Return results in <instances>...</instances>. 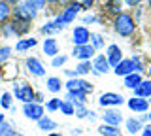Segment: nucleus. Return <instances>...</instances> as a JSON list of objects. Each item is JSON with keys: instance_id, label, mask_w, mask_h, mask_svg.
I'll use <instances>...</instances> for the list:
<instances>
[{"instance_id": "f257e3e1", "label": "nucleus", "mask_w": 151, "mask_h": 136, "mask_svg": "<svg viewBox=\"0 0 151 136\" xmlns=\"http://www.w3.org/2000/svg\"><path fill=\"white\" fill-rule=\"evenodd\" d=\"M81 10H83V6H81L79 2H70L68 6L64 8V12L53 21V23H55V27H57L59 30H60V29H64L68 23H72V21L76 19V15H78V13L81 12Z\"/></svg>"}, {"instance_id": "f03ea898", "label": "nucleus", "mask_w": 151, "mask_h": 136, "mask_svg": "<svg viewBox=\"0 0 151 136\" xmlns=\"http://www.w3.org/2000/svg\"><path fill=\"white\" fill-rule=\"evenodd\" d=\"M113 29H115V32L121 34V36H130L132 32H134V29H136L132 15L130 13H119V15H115Z\"/></svg>"}, {"instance_id": "7ed1b4c3", "label": "nucleus", "mask_w": 151, "mask_h": 136, "mask_svg": "<svg viewBox=\"0 0 151 136\" xmlns=\"http://www.w3.org/2000/svg\"><path fill=\"white\" fill-rule=\"evenodd\" d=\"M13 93H15V98H19V100L25 102V104H28V102H34V98H36L32 87L28 85V83H25V81L13 83Z\"/></svg>"}, {"instance_id": "20e7f679", "label": "nucleus", "mask_w": 151, "mask_h": 136, "mask_svg": "<svg viewBox=\"0 0 151 136\" xmlns=\"http://www.w3.org/2000/svg\"><path fill=\"white\" fill-rule=\"evenodd\" d=\"M23 114L30 121H40L44 117V106L38 104V102H28V104L23 106Z\"/></svg>"}, {"instance_id": "39448f33", "label": "nucleus", "mask_w": 151, "mask_h": 136, "mask_svg": "<svg viewBox=\"0 0 151 136\" xmlns=\"http://www.w3.org/2000/svg\"><path fill=\"white\" fill-rule=\"evenodd\" d=\"M66 87H68V93H85V95H89V93H93V85L89 81H85V79H70V81H66Z\"/></svg>"}, {"instance_id": "423d86ee", "label": "nucleus", "mask_w": 151, "mask_h": 136, "mask_svg": "<svg viewBox=\"0 0 151 136\" xmlns=\"http://www.w3.org/2000/svg\"><path fill=\"white\" fill-rule=\"evenodd\" d=\"M89 40H91V32L85 29V27H76L74 32H72L74 45H85V44H89Z\"/></svg>"}, {"instance_id": "0eeeda50", "label": "nucleus", "mask_w": 151, "mask_h": 136, "mask_svg": "<svg viewBox=\"0 0 151 136\" xmlns=\"http://www.w3.org/2000/svg\"><path fill=\"white\" fill-rule=\"evenodd\" d=\"M13 13H15V19H23V21H30L36 17V10L28 8L27 4H17Z\"/></svg>"}, {"instance_id": "6e6552de", "label": "nucleus", "mask_w": 151, "mask_h": 136, "mask_svg": "<svg viewBox=\"0 0 151 136\" xmlns=\"http://www.w3.org/2000/svg\"><path fill=\"white\" fill-rule=\"evenodd\" d=\"M25 64H27V70L32 74V76H36V78L45 76V68L42 66V63H40L36 57H28V59L25 60Z\"/></svg>"}, {"instance_id": "1a4fd4ad", "label": "nucleus", "mask_w": 151, "mask_h": 136, "mask_svg": "<svg viewBox=\"0 0 151 136\" xmlns=\"http://www.w3.org/2000/svg\"><path fill=\"white\" fill-rule=\"evenodd\" d=\"M123 102H125V98L121 95H117V93H104L100 96V100H98V104L100 106H121Z\"/></svg>"}, {"instance_id": "9d476101", "label": "nucleus", "mask_w": 151, "mask_h": 136, "mask_svg": "<svg viewBox=\"0 0 151 136\" xmlns=\"http://www.w3.org/2000/svg\"><path fill=\"white\" fill-rule=\"evenodd\" d=\"M106 59H108V63H110V66H117V64L123 60V53H121L119 45L111 44L110 47H108V51H106Z\"/></svg>"}, {"instance_id": "9b49d317", "label": "nucleus", "mask_w": 151, "mask_h": 136, "mask_svg": "<svg viewBox=\"0 0 151 136\" xmlns=\"http://www.w3.org/2000/svg\"><path fill=\"white\" fill-rule=\"evenodd\" d=\"M94 55V47L91 44H85V45H76L74 47V57L79 60H89Z\"/></svg>"}, {"instance_id": "f8f14e48", "label": "nucleus", "mask_w": 151, "mask_h": 136, "mask_svg": "<svg viewBox=\"0 0 151 136\" xmlns=\"http://www.w3.org/2000/svg\"><path fill=\"white\" fill-rule=\"evenodd\" d=\"M102 121H104L106 125L119 127L121 121H123V115H121V112H117V110H106V114L102 115Z\"/></svg>"}, {"instance_id": "ddd939ff", "label": "nucleus", "mask_w": 151, "mask_h": 136, "mask_svg": "<svg viewBox=\"0 0 151 136\" xmlns=\"http://www.w3.org/2000/svg\"><path fill=\"white\" fill-rule=\"evenodd\" d=\"M9 27H12V30H13L15 36H21V34H25V32H28L30 21H23V19H15V17H13V21H9Z\"/></svg>"}, {"instance_id": "4468645a", "label": "nucleus", "mask_w": 151, "mask_h": 136, "mask_svg": "<svg viewBox=\"0 0 151 136\" xmlns=\"http://www.w3.org/2000/svg\"><path fill=\"white\" fill-rule=\"evenodd\" d=\"M132 72H136L132 59H123L121 63L115 66V74H117V76H129V74H132Z\"/></svg>"}, {"instance_id": "2eb2a0df", "label": "nucleus", "mask_w": 151, "mask_h": 136, "mask_svg": "<svg viewBox=\"0 0 151 136\" xmlns=\"http://www.w3.org/2000/svg\"><path fill=\"white\" fill-rule=\"evenodd\" d=\"M129 108L132 112H138V114H144V112H147V100L145 98H140V96H134V98H130L129 100Z\"/></svg>"}, {"instance_id": "dca6fc26", "label": "nucleus", "mask_w": 151, "mask_h": 136, "mask_svg": "<svg viewBox=\"0 0 151 136\" xmlns=\"http://www.w3.org/2000/svg\"><path fill=\"white\" fill-rule=\"evenodd\" d=\"M93 68H94L96 74H106L108 70H110V63H108L106 55H98V57L94 59V63H93Z\"/></svg>"}, {"instance_id": "f3484780", "label": "nucleus", "mask_w": 151, "mask_h": 136, "mask_svg": "<svg viewBox=\"0 0 151 136\" xmlns=\"http://www.w3.org/2000/svg\"><path fill=\"white\" fill-rule=\"evenodd\" d=\"M44 53L47 55V57H57V53H59V45H57L55 38H45V42H44Z\"/></svg>"}, {"instance_id": "a211bd4d", "label": "nucleus", "mask_w": 151, "mask_h": 136, "mask_svg": "<svg viewBox=\"0 0 151 136\" xmlns=\"http://www.w3.org/2000/svg\"><path fill=\"white\" fill-rule=\"evenodd\" d=\"M134 96L149 98L151 96V81H144V79H142V83L134 89Z\"/></svg>"}, {"instance_id": "6ab92c4d", "label": "nucleus", "mask_w": 151, "mask_h": 136, "mask_svg": "<svg viewBox=\"0 0 151 136\" xmlns=\"http://www.w3.org/2000/svg\"><path fill=\"white\" fill-rule=\"evenodd\" d=\"M142 83V76L138 72H132L129 74V76H125V87H129V89H136Z\"/></svg>"}, {"instance_id": "aec40b11", "label": "nucleus", "mask_w": 151, "mask_h": 136, "mask_svg": "<svg viewBox=\"0 0 151 136\" xmlns=\"http://www.w3.org/2000/svg\"><path fill=\"white\" fill-rule=\"evenodd\" d=\"M38 129L40 130H47V132H51L53 129H57V123L51 117H47V115H44L40 121H38Z\"/></svg>"}, {"instance_id": "412c9836", "label": "nucleus", "mask_w": 151, "mask_h": 136, "mask_svg": "<svg viewBox=\"0 0 151 136\" xmlns=\"http://www.w3.org/2000/svg\"><path fill=\"white\" fill-rule=\"evenodd\" d=\"M98 132L102 136H121V130L117 129V127H111V125H106V123L98 129Z\"/></svg>"}, {"instance_id": "4be33fe9", "label": "nucleus", "mask_w": 151, "mask_h": 136, "mask_svg": "<svg viewBox=\"0 0 151 136\" xmlns=\"http://www.w3.org/2000/svg\"><path fill=\"white\" fill-rule=\"evenodd\" d=\"M34 45H36V40L34 38H23V40H19L17 44H15V49L17 51H25V49L34 47Z\"/></svg>"}, {"instance_id": "5701e85b", "label": "nucleus", "mask_w": 151, "mask_h": 136, "mask_svg": "<svg viewBox=\"0 0 151 136\" xmlns=\"http://www.w3.org/2000/svg\"><path fill=\"white\" fill-rule=\"evenodd\" d=\"M72 104H74V115H78L79 119H85L89 115V110L85 108V104H81V102H72Z\"/></svg>"}, {"instance_id": "b1692460", "label": "nucleus", "mask_w": 151, "mask_h": 136, "mask_svg": "<svg viewBox=\"0 0 151 136\" xmlns=\"http://www.w3.org/2000/svg\"><path fill=\"white\" fill-rule=\"evenodd\" d=\"M9 12H12L9 4L6 2V0H0V23H6V21H8Z\"/></svg>"}, {"instance_id": "393cba45", "label": "nucleus", "mask_w": 151, "mask_h": 136, "mask_svg": "<svg viewBox=\"0 0 151 136\" xmlns=\"http://www.w3.org/2000/svg\"><path fill=\"white\" fill-rule=\"evenodd\" d=\"M66 100H68V102H81V104H85V102H87V95H85V93H68Z\"/></svg>"}, {"instance_id": "a878e982", "label": "nucleus", "mask_w": 151, "mask_h": 136, "mask_svg": "<svg viewBox=\"0 0 151 136\" xmlns=\"http://www.w3.org/2000/svg\"><path fill=\"white\" fill-rule=\"evenodd\" d=\"M127 129L130 134H136L138 130H142V121L140 119H129L127 121Z\"/></svg>"}, {"instance_id": "bb28decb", "label": "nucleus", "mask_w": 151, "mask_h": 136, "mask_svg": "<svg viewBox=\"0 0 151 136\" xmlns=\"http://www.w3.org/2000/svg\"><path fill=\"white\" fill-rule=\"evenodd\" d=\"M0 136H17V132H15V129H13L12 125L4 121V123L0 125Z\"/></svg>"}, {"instance_id": "cd10ccee", "label": "nucleus", "mask_w": 151, "mask_h": 136, "mask_svg": "<svg viewBox=\"0 0 151 136\" xmlns=\"http://www.w3.org/2000/svg\"><path fill=\"white\" fill-rule=\"evenodd\" d=\"M60 85H63V83H60L59 78H49V79H47V89H49L51 93H59Z\"/></svg>"}, {"instance_id": "c85d7f7f", "label": "nucleus", "mask_w": 151, "mask_h": 136, "mask_svg": "<svg viewBox=\"0 0 151 136\" xmlns=\"http://www.w3.org/2000/svg\"><path fill=\"white\" fill-rule=\"evenodd\" d=\"M59 110L63 112L64 115H74V104H72V102H68V100H60Z\"/></svg>"}, {"instance_id": "c756f323", "label": "nucleus", "mask_w": 151, "mask_h": 136, "mask_svg": "<svg viewBox=\"0 0 151 136\" xmlns=\"http://www.w3.org/2000/svg\"><path fill=\"white\" fill-rule=\"evenodd\" d=\"M91 63H89V60H81V63H79V66L76 68V76H78V74H89L91 72Z\"/></svg>"}, {"instance_id": "7c9ffc66", "label": "nucleus", "mask_w": 151, "mask_h": 136, "mask_svg": "<svg viewBox=\"0 0 151 136\" xmlns=\"http://www.w3.org/2000/svg\"><path fill=\"white\" fill-rule=\"evenodd\" d=\"M25 4H27L28 8H32V10L38 12V10H42V8L45 6V0H27Z\"/></svg>"}, {"instance_id": "2f4dec72", "label": "nucleus", "mask_w": 151, "mask_h": 136, "mask_svg": "<svg viewBox=\"0 0 151 136\" xmlns=\"http://www.w3.org/2000/svg\"><path fill=\"white\" fill-rule=\"evenodd\" d=\"M91 45H93L94 49H100L102 45H104L102 36H100V34H91Z\"/></svg>"}, {"instance_id": "473e14b6", "label": "nucleus", "mask_w": 151, "mask_h": 136, "mask_svg": "<svg viewBox=\"0 0 151 136\" xmlns=\"http://www.w3.org/2000/svg\"><path fill=\"white\" fill-rule=\"evenodd\" d=\"M9 53H12V49L8 47V45H4V47H0V66H2L4 63L9 59Z\"/></svg>"}, {"instance_id": "72a5a7b5", "label": "nucleus", "mask_w": 151, "mask_h": 136, "mask_svg": "<svg viewBox=\"0 0 151 136\" xmlns=\"http://www.w3.org/2000/svg\"><path fill=\"white\" fill-rule=\"evenodd\" d=\"M110 12L119 15L121 13V0H110Z\"/></svg>"}, {"instance_id": "f704fd0d", "label": "nucleus", "mask_w": 151, "mask_h": 136, "mask_svg": "<svg viewBox=\"0 0 151 136\" xmlns=\"http://www.w3.org/2000/svg\"><path fill=\"white\" fill-rule=\"evenodd\" d=\"M59 29H57L55 27V23H45L44 27H42V32H44V34H53V32H57Z\"/></svg>"}, {"instance_id": "c9c22d12", "label": "nucleus", "mask_w": 151, "mask_h": 136, "mask_svg": "<svg viewBox=\"0 0 151 136\" xmlns=\"http://www.w3.org/2000/svg\"><path fill=\"white\" fill-rule=\"evenodd\" d=\"M0 104H2V108H12V95L4 93L2 98H0Z\"/></svg>"}, {"instance_id": "e433bc0d", "label": "nucleus", "mask_w": 151, "mask_h": 136, "mask_svg": "<svg viewBox=\"0 0 151 136\" xmlns=\"http://www.w3.org/2000/svg\"><path fill=\"white\" fill-rule=\"evenodd\" d=\"M59 106H60V98H51V100L47 102V110H49V112L59 110Z\"/></svg>"}, {"instance_id": "4c0bfd02", "label": "nucleus", "mask_w": 151, "mask_h": 136, "mask_svg": "<svg viewBox=\"0 0 151 136\" xmlns=\"http://www.w3.org/2000/svg\"><path fill=\"white\" fill-rule=\"evenodd\" d=\"M64 63H66V57H64V55H60V57L57 55V57H53V63H51V64H53V66H63Z\"/></svg>"}, {"instance_id": "58836bf2", "label": "nucleus", "mask_w": 151, "mask_h": 136, "mask_svg": "<svg viewBox=\"0 0 151 136\" xmlns=\"http://www.w3.org/2000/svg\"><path fill=\"white\" fill-rule=\"evenodd\" d=\"M132 63H134V70H136V72H142V59L140 57H132Z\"/></svg>"}, {"instance_id": "ea45409f", "label": "nucleus", "mask_w": 151, "mask_h": 136, "mask_svg": "<svg viewBox=\"0 0 151 136\" xmlns=\"http://www.w3.org/2000/svg\"><path fill=\"white\" fill-rule=\"evenodd\" d=\"M93 2H94V0H81V6H83V10H89V8L93 6Z\"/></svg>"}, {"instance_id": "a19ab883", "label": "nucleus", "mask_w": 151, "mask_h": 136, "mask_svg": "<svg viewBox=\"0 0 151 136\" xmlns=\"http://www.w3.org/2000/svg\"><path fill=\"white\" fill-rule=\"evenodd\" d=\"M96 21V17L94 15H87V17H83V23H94Z\"/></svg>"}, {"instance_id": "79ce46f5", "label": "nucleus", "mask_w": 151, "mask_h": 136, "mask_svg": "<svg viewBox=\"0 0 151 136\" xmlns=\"http://www.w3.org/2000/svg\"><path fill=\"white\" fill-rule=\"evenodd\" d=\"M127 4H129V6H138V4L142 2V0H125Z\"/></svg>"}, {"instance_id": "37998d69", "label": "nucleus", "mask_w": 151, "mask_h": 136, "mask_svg": "<svg viewBox=\"0 0 151 136\" xmlns=\"http://www.w3.org/2000/svg\"><path fill=\"white\" fill-rule=\"evenodd\" d=\"M142 136H151V127H145V129L142 130Z\"/></svg>"}, {"instance_id": "c03bdc74", "label": "nucleus", "mask_w": 151, "mask_h": 136, "mask_svg": "<svg viewBox=\"0 0 151 136\" xmlns=\"http://www.w3.org/2000/svg\"><path fill=\"white\" fill-rule=\"evenodd\" d=\"M57 2H60V4H66V6H68L70 2H74V0H57Z\"/></svg>"}, {"instance_id": "a18cd8bd", "label": "nucleus", "mask_w": 151, "mask_h": 136, "mask_svg": "<svg viewBox=\"0 0 151 136\" xmlns=\"http://www.w3.org/2000/svg\"><path fill=\"white\" fill-rule=\"evenodd\" d=\"M6 2H8V4H15V6H17V4H19V0H6Z\"/></svg>"}, {"instance_id": "49530a36", "label": "nucleus", "mask_w": 151, "mask_h": 136, "mask_svg": "<svg viewBox=\"0 0 151 136\" xmlns=\"http://www.w3.org/2000/svg\"><path fill=\"white\" fill-rule=\"evenodd\" d=\"M47 136H63V134H59V132H49Z\"/></svg>"}, {"instance_id": "de8ad7c7", "label": "nucleus", "mask_w": 151, "mask_h": 136, "mask_svg": "<svg viewBox=\"0 0 151 136\" xmlns=\"http://www.w3.org/2000/svg\"><path fill=\"white\" fill-rule=\"evenodd\" d=\"M4 121H6V119H4V114H0V125H2Z\"/></svg>"}, {"instance_id": "09e8293b", "label": "nucleus", "mask_w": 151, "mask_h": 136, "mask_svg": "<svg viewBox=\"0 0 151 136\" xmlns=\"http://www.w3.org/2000/svg\"><path fill=\"white\" fill-rule=\"evenodd\" d=\"M45 2H57V0H45Z\"/></svg>"}, {"instance_id": "8fccbe9b", "label": "nucleus", "mask_w": 151, "mask_h": 136, "mask_svg": "<svg viewBox=\"0 0 151 136\" xmlns=\"http://www.w3.org/2000/svg\"><path fill=\"white\" fill-rule=\"evenodd\" d=\"M147 4H149V8H151V0H147Z\"/></svg>"}, {"instance_id": "3c124183", "label": "nucleus", "mask_w": 151, "mask_h": 136, "mask_svg": "<svg viewBox=\"0 0 151 136\" xmlns=\"http://www.w3.org/2000/svg\"><path fill=\"white\" fill-rule=\"evenodd\" d=\"M147 117H149V121H151V114H147Z\"/></svg>"}, {"instance_id": "603ef678", "label": "nucleus", "mask_w": 151, "mask_h": 136, "mask_svg": "<svg viewBox=\"0 0 151 136\" xmlns=\"http://www.w3.org/2000/svg\"><path fill=\"white\" fill-rule=\"evenodd\" d=\"M149 74H151V66H149Z\"/></svg>"}, {"instance_id": "864d4df0", "label": "nucleus", "mask_w": 151, "mask_h": 136, "mask_svg": "<svg viewBox=\"0 0 151 136\" xmlns=\"http://www.w3.org/2000/svg\"><path fill=\"white\" fill-rule=\"evenodd\" d=\"M17 136H23V134H17Z\"/></svg>"}, {"instance_id": "5fc2aeb1", "label": "nucleus", "mask_w": 151, "mask_h": 136, "mask_svg": "<svg viewBox=\"0 0 151 136\" xmlns=\"http://www.w3.org/2000/svg\"><path fill=\"white\" fill-rule=\"evenodd\" d=\"M149 98H151V96H149Z\"/></svg>"}]
</instances>
